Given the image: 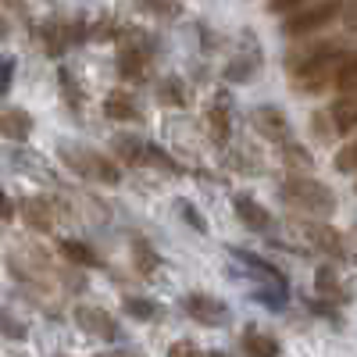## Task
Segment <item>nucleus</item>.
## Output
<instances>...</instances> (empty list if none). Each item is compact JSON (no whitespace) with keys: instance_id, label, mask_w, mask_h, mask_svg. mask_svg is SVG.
I'll use <instances>...</instances> for the list:
<instances>
[{"instance_id":"f257e3e1","label":"nucleus","mask_w":357,"mask_h":357,"mask_svg":"<svg viewBox=\"0 0 357 357\" xmlns=\"http://www.w3.org/2000/svg\"><path fill=\"white\" fill-rule=\"evenodd\" d=\"M350 47L343 40H301L293 43L286 54V68H289V82L301 93H325L336 86V75L347 61Z\"/></svg>"},{"instance_id":"f03ea898","label":"nucleus","mask_w":357,"mask_h":357,"mask_svg":"<svg viewBox=\"0 0 357 357\" xmlns=\"http://www.w3.org/2000/svg\"><path fill=\"white\" fill-rule=\"evenodd\" d=\"M279 197L289 211L304 215V218H329L336 211V193L325 183H318V178H311L307 172L286 175L279 186Z\"/></svg>"},{"instance_id":"7ed1b4c3","label":"nucleus","mask_w":357,"mask_h":357,"mask_svg":"<svg viewBox=\"0 0 357 357\" xmlns=\"http://www.w3.org/2000/svg\"><path fill=\"white\" fill-rule=\"evenodd\" d=\"M57 154H61L65 168H72L79 178H86V183H100V186H118L122 183V168H118V161L100 154V151H93V146L61 143Z\"/></svg>"},{"instance_id":"20e7f679","label":"nucleus","mask_w":357,"mask_h":357,"mask_svg":"<svg viewBox=\"0 0 357 357\" xmlns=\"http://www.w3.org/2000/svg\"><path fill=\"white\" fill-rule=\"evenodd\" d=\"M336 18H343V0H321V4H311V8H296L282 18V36L304 40L311 33L329 29Z\"/></svg>"},{"instance_id":"39448f33","label":"nucleus","mask_w":357,"mask_h":357,"mask_svg":"<svg viewBox=\"0 0 357 357\" xmlns=\"http://www.w3.org/2000/svg\"><path fill=\"white\" fill-rule=\"evenodd\" d=\"M114 154L122 158L126 165H132V168H161V172H168V175L183 172V168H178V161L165 151V146L146 143V139H139V136H118V139H114Z\"/></svg>"},{"instance_id":"423d86ee","label":"nucleus","mask_w":357,"mask_h":357,"mask_svg":"<svg viewBox=\"0 0 357 357\" xmlns=\"http://www.w3.org/2000/svg\"><path fill=\"white\" fill-rule=\"evenodd\" d=\"M151 61H154L151 36L139 33V29H129V33L118 40V75L129 79V82H139L151 72Z\"/></svg>"},{"instance_id":"0eeeda50","label":"nucleus","mask_w":357,"mask_h":357,"mask_svg":"<svg viewBox=\"0 0 357 357\" xmlns=\"http://www.w3.org/2000/svg\"><path fill=\"white\" fill-rule=\"evenodd\" d=\"M86 36V29H82V22H68V18H50V22H43V29H40V47L50 54V57H61L68 47H75L79 40Z\"/></svg>"},{"instance_id":"6e6552de","label":"nucleus","mask_w":357,"mask_h":357,"mask_svg":"<svg viewBox=\"0 0 357 357\" xmlns=\"http://www.w3.org/2000/svg\"><path fill=\"white\" fill-rule=\"evenodd\" d=\"M301 232L307 236V243L321 254H329L333 261H347V240L343 232L329 225V218H307L301 222Z\"/></svg>"},{"instance_id":"1a4fd4ad","label":"nucleus","mask_w":357,"mask_h":357,"mask_svg":"<svg viewBox=\"0 0 357 357\" xmlns=\"http://www.w3.org/2000/svg\"><path fill=\"white\" fill-rule=\"evenodd\" d=\"M75 325L86 333V336H97L104 343H118V336H122V329H118V318L97 304H79L75 307Z\"/></svg>"},{"instance_id":"9d476101","label":"nucleus","mask_w":357,"mask_h":357,"mask_svg":"<svg viewBox=\"0 0 357 357\" xmlns=\"http://www.w3.org/2000/svg\"><path fill=\"white\" fill-rule=\"evenodd\" d=\"M250 126L257 129V136L272 139V143H286V139H293L289 118L282 114V107H272V104L254 107V111H250Z\"/></svg>"},{"instance_id":"9b49d317","label":"nucleus","mask_w":357,"mask_h":357,"mask_svg":"<svg viewBox=\"0 0 357 357\" xmlns=\"http://www.w3.org/2000/svg\"><path fill=\"white\" fill-rule=\"evenodd\" d=\"M183 311H186V318H193L200 325H222V321H229L225 301H218V296H211V293H186L183 296Z\"/></svg>"},{"instance_id":"f8f14e48","label":"nucleus","mask_w":357,"mask_h":357,"mask_svg":"<svg viewBox=\"0 0 357 357\" xmlns=\"http://www.w3.org/2000/svg\"><path fill=\"white\" fill-rule=\"evenodd\" d=\"M325 111H329V118H333V126H336L340 136H354L357 132V89L340 93Z\"/></svg>"},{"instance_id":"ddd939ff","label":"nucleus","mask_w":357,"mask_h":357,"mask_svg":"<svg viewBox=\"0 0 357 357\" xmlns=\"http://www.w3.org/2000/svg\"><path fill=\"white\" fill-rule=\"evenodd\" d=\"M0 136L15 139V143H25L29 136H33V114L22 111V107L4 104V107H0Z\"/></svg>"},{"instance_id":"4468645a","label":"nucleus","mask_w":357,"mask_h":357,"mask_svg":"<svg viewBox=\"0 0 357 357\" xmlns=\"http://www.w3.org/2000/svg\"><path fill=\"white\" fill-rule=\"evenodd\" d=\"M22 222L33 229V232H50L57 215H54V204L43 197H25L22 200Z\"/></svg>"},{"instance_id":"2eb2a0df","label":"nucleus","mask_w":357,"mask_h":357,"mask_svg":"<svg viewBox=\"0 0 357 357\" xmlns=\"http://www.w3.org/2000/svg\"><path fill=\"white\" fill-rule=\"evenodd\" d=\"M232 257L240 261L243 268H250V275L264 279L268 286H282V289H286V275L279 272L272 261H264V257H257V254H250V250H240V247H232Z\"/></svg>"},{"instance_id":"dca6fc26","label":"nucleus","mask_w":357,"mask_h":357,"mask_svg":"<svg viewBox=\"0 0 357 357\" xmlns=\"http://www.w3.org/2000/svg\"><path fill=\"white\" fill-rule=\"evenodd\" d=\"M104 114L111 118V122H139V107L132 100V93H126V89H111V93L104 97Z\"/></svg>"},{"instance_id":"f3484780","label":"nucleus","mask_w":357,"mask_h":357,"mask_svg":"<svg viewBox=\"0 0 357 357\" xmlns=\"http://www.w3.org/2000/svg\"><path fill=\"white\" fill-rule=\"evenodd\" d=\"M232 207H236V218H240L247 229H254V232H268V229H272V215H268L257 200H250V197H236Z\"/></svg>"},{"instance_id":"a211bd4d","label":"nucleus","mask_w":357,"mask_h":357,"mask_svg":"<svg viewBox=\"0 0 357 357\" xmlns=\"http://www.w3.org/2000/svg\"><path fill=\"white\" fill-rule=\"evenodd\" d=\"M207 136L215 139V146H225L232 136V122H229V104L225 97H218L211 107H207Z\"/></svg>"},{"instance_id":"6ab92c4d","label":"nucleus","mask_w":357,"mask_h":357,"mask_svg":"<svg viewBox=\"0 0 357 357\" xmlns=\"http://www.w3.org/2000/svg\"><path fill=\"white\" fill-rule=\"evenodd\" d=\"M57 247H61V257H65V261H72V264H79V268H100V264H104L100 254L89 247L86 240H61Z\"/></svg>"},{"instance_id":"aec40b11","label":"nucleus","mask_w":357,"mask_h":357,"mask_svg":"<svg viewBox=\"0 0 357 357\" xmlns=\"http://www.w3.org/2000/svg\"><path fill=\"white\" fill-rule=\"evenodd\" d=\"M158 264H161V257H158V250L143 240V236H136L132 240V268L143 275V279H154V272H158Z\"/></svg>"},{"instance_id":"412c9836","label":"nucleus","mask_w":357,"mask_h":357,"mask_svg":"<svg viewBox=\"0 0 357 357\" xmlns=\"http://www.w3.org/2000/svg\"><path fill=\"white\" fill-rule=\"evenodd\" d=\"M243 350L254 354V357H272V354L282 350V343H279L275 336H268V333H257L254 325H250V329L243 333Z\"/></svg>"},{"instance_id":"4be33fe9","label":"nucleus","mask_w":357,"mask_h":357,"mask_svg":"<svg viewBox=\"0 0 357 357\" xmlns=\"http://www.w3.org/2000/svg\"><path fill=\"white\" fill-rule=\"evenodd\" d=\"M314 286H318V293H321V301L329 296L333 304H347V289L340 286V279H336V272L329 264L325 268H318V275H314Z\"/></svg>"},{"instance_id":"5701e85b","label":"nucleus","mask_w":357,"mask_h":357,"mask_svg":"<svg viewBox=\"0 0 357 357\" xmlns=\"http://www.w3.org/2000/svg\"><path fill=\"white\" fill-rule=\"evenodd\" d=\"M279 146H282V161H286L293 172H311L314 158H311L307 146H301L296 139H286V143H279Z\"/></svg>"},{"instance_id":"b1692460","label":"nucleus","mask_w":357,"mask_h":357,"mask_svg":"<svg viewBox=\"0 0 357 357\" xmlns=\"http://www.w3.org/2000/svg\"><path fill=\"white\" fill-rule=\"evenodd\" d=\"M257 54H247V57H236V61H229V68H225V79L229 82H250L254 75H257Z\"/></svg>"},{"instance_id":"393cba45","label":"nucleus","mask_w":357,"mask_h":357,"mask_svg":"<svg viewBox=\"0 0 357 357\" xmlns=\"http://www.w3.org/2000/svg\"><path fill=\"white\" fill-rule=\"evenodd\" d=\"M122 311H126L129 318H136V321H151V318H158V304H154V301H146V296H126V301H122Z\"/></svg>"},{"instance_id":"a878e982","label":"nucleus","mask_w":357,"mask_h":357,"mask_svg":"<svg viewBox=\"0 0 357 357\" xmlns=\"http://www.w3.org/2000/svg\"><path fill=\"white\" fill-rule=\"evenodd\" d=\"M333 165H336L340 175H354V172H357V132L336 151V161H333Z\"/></svg>"},{"instance_id":"bb28decb","label":"nucleus","mask_w":357,"mask_h":357,"mask_svg":"<svg viewBox=\"0 0 357 357\" xmlns=\"http://www.w3.org/2000/svg\"><path fill=\"white\" fill-rule=\"evenodd\" d=\"M336 93H347V89H357V50H350L347 54V61H343V68H340V75H336Z\"/></svg>"},{"instance_id":"cd10ccee","label":"nucleus","mask_w":357,"mask_h":357,"mask_svg":"<svg viewBox=\"0 0 357 357\" xmlns=\"http://www.w3.org/2000/svg\"><path fill=\"white\" fill-rule=\"evenodd\" d=\"M158 100L161 104H172V107H183L186 104V86L178 82V79H165L158 86Z\"/></svg>"},{"instance_id":"c85d7f7f","label":"nucleus","mask_w":357,"mask_h":357,"mask_svg":"<svg viewBox=\"0 0 357 357\" xmlns=\"http://www.w3.org/2000/svg\"><path fill=\"white\" fill-rule=\"evenodd\" d=\"M175 211H178V218H183V222H190L197 232H207V222L200 218L197 204H190V200H175Z\"/></svg>"},{"instance_id":"c756f323","label":"nucleus","mask_w":357,"mask_h":357,"mask_svg":"<svg viewBox=\"0 0 357 357\" xmlns=\"http://www.w3.org/2000/svg\"><path fill=\"white\" fill-rule=\"evenodd\" d=\"M311 126H314V136H318V139H325V143H329L333 136H340V132H336V126H333V118H329V111H318V114L311 118Z\"/></svg>"},{"instance_id":"7c9ffc66","label":"nucleus","mask_w":357,"mask_h":357,"mask_svg":"<svg viewBox=\"0 0 357 357\" xmlns=\"http://www.w3.org/2000/svg\"><path fill=\"white\" fill-rule=\"evenodd\" d=\"M0 333H4L8 340H25V325L11 314H0Z\"/></svg>"},{"instance_id":"2f4dec72","label":"nucleus","mask_w":357,"mask_h":357,"mask_svg":"<svg viewBox=\"0 0 357 357\" xmlns=\"http://www.w3.org/2000/svg\"><path fill=\"white\" fill-rule=\"evenodd\" d=\"M15 82V57H0V97L11 89Z\"/></svg>"},{"instance_id":"473e14b6","label":"nucleus","mask_w":357,"mask_h":357,"mask_svg":"<svg viewBox=\"0 0 357 357\" xmlns=\"http://www.w3.org/2000/svg\"><path fill=\"white\" fill-rule=\"evenodd\" d=\"M296 8H304V0H268V11L272 15H289Z\"/></svg>"},{"instance_id":"72a5a7b5","label":"nucleus","mask_w":357,"mask_h":357,"mask_svg":"<svg viewBox=\"0 0 357 357\" xmlns=\"http://www.w3.org/2000/svg\"><path fill=\"white\" fill-rule=\"evenodd\" d=\"M0 222H15V200L4 193V186H0Z\"/></svg>"},{"instance_id":"f704fd0d","label":"nucleus","mask_w":357,"mask_h":357,"mask_svg":"<svg viewBox=\"0 0 357 357\" xmlns=\"http://www.w3.org/2000/svg\"><path fill=\"white\" fill-rule=\"evenodd\" d=\"M343 22H347V29H354V33H357V0L343 4Z\"/></svg>"},{"instance_id":"c9c22d12","label":"nucleus","mask_w":357,"mask_h":357,"mask_svg":"<svg viewBox=\"0 0 357 357\" xmlns=\"http://www.w3.org/2000/svg\"><path fill=\"white\" fill-rule=\"evenodd\" d=\"M197 350V343H172L168 347V354H193Z\"/></svg>"},{"instance_id":"e433bc0d","label":"nucleus","mask_w":357,"mask_h":357,"mask_svg":"<svg viewBox=\"0 0 357 357\" xmlns=\"http://www.w3.org/2000/svg\"><path fill=\"white\" fill-rule=\"evenodd\" d=\"M4 36H8V22L0 18V43H4Z\"/></svg>"},{"instance_id":"4c0bfd02","label":"nucleus","mask_w":357,"mask_h":357,"mask_svg":"<svg viewBox=\"0 0 357 357\" xmlns=\"http://www.w3.org/2000/svg\"><path fill=\"white\" fill-rule=\"evenodd\" d=\"M354 190H357V186H354Z\"/></svg>"}]
</instances>
